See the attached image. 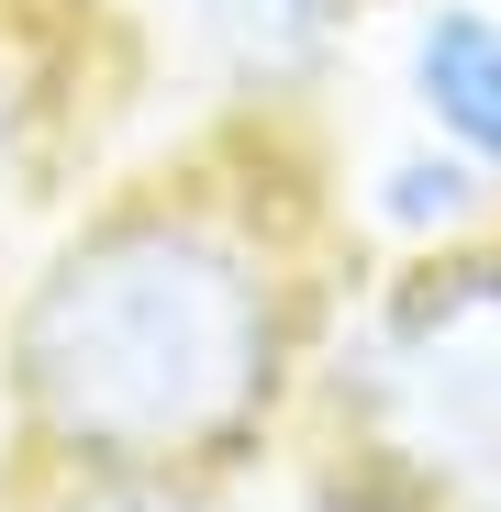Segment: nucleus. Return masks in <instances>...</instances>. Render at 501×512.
I'll use <instances>...</instances> for the list:
<instances>
[{"label":"nucleus","mask_w":501,"mask_h":512,"mask_svg":"<svg viewBox=\"0 0 501 512\" xmlns=\"http://www.w3.org/2000/svg\"><path fill=\"white\" fill-rule=\"evenodd\" d=\"M334 223L234 112L201 156L101 190L0 301V412L45 479H212L290 446L346 290Z\"/></svg>","instance_id":"nucleus-1"},{"label":"nucleus","mask_w":501,"mask_h":512,"mask_svg":"<svg viewBox=\"0 0 501 512\" xmlns=\"http://www.w3.org/2000/svg\"><path fill=\"white\" fill-rule=\"evenodd\" d=\"M301 512H446L501 479V223L357 256L290 412Z\"/></svg>","instance_id":"nucleus-2"},{"label":"nucleus","mask_w":501,"mask_h":512,"mask_svg":"<svg viewBox=\"0 0 501 512\" xmlns=\"http://www.w3.org/2000/svg\"><path fill=\"white\" fill-rule=\"evenodd\" d=\"M167 12H179V56L223 90V112L290 123L301 101L334 90L368 0H167Z\"/></svg>","instance_id":"nucleus-3"},{"label":"nucleus","mask_w":501,"mask_h":512,"mask_svg":"<svg viewBox=\"0 0 501 512\" xmlns=\"http://www.w3.org/2000/svg\"><path fill=\"white\" fill-rule=\"evenodd\" d=\"M390 101L479 179H501V0H401Z\"/></svg>","instance_id":"nucleus-4"},{"label":"nucleus","mask_w":501,"mask_h":512,"mask_svg":"<svg viewBox=\"0 0 501 512\" xmlns=\"http://www.w3.org/2000/svg\"><path fill=\"white\" fill-rule=\"evenodd\" d=\"M334 223H346V256H424V245H457V234L501 223V179H479L457 145H435L412 123L334 190Z\"/></svg>","instance_id":"nucleus-5"},{"label":"nucleus","mask_w":501,"mask_h":512,"mask_svg":"<svg viewBox=\"0 0 501 512\" xmlns=\"http://www.w3.org/2000/svg\"><path fill=\"white\" fill-rule=\"evenodd\" d=\"M45 156H56V56L45 34L0 0V245L45 201Z\"/></svg>","instance_id":"nucleus-6"},{"label":"nucleus","mask_w":501,"mask_h":512,"mask_svg":"<svg viewBox=\"0 0 501 512\" xmlns=\"http://www.w3.org/2000/svg\"><path fill=\"white\" fill-rule=\"evenodd\" d=\"M245 479L257 468H212V479H45V512H257Z\"/></svg>","instance_id":"nucleus-7"},{"label":"nucleus","mask_w":501,"mask_h":512,"mask_svg":"<svg viewBox=\"0 0 501 512\" xmlns=\"http://www.w3.org/2000/svg\"><path fill=\"white\" fill-rule=\"evenodd\" d=\"M446 512H501V479H490V490H468V501H446Z\"/></svg>","instance_id":"nucleus-8"}]
</instances>
